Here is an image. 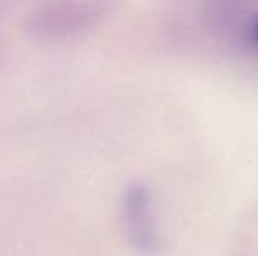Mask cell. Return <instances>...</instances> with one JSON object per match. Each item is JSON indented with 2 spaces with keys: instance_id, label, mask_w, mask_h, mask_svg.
<instances>
[{
  "instance_id": "6da1fadb",
  "label": "cell",
  "mask_w": 258,
  "mask_h": 256,
  "mask_svg": "<svg viewBox=\"0 0 258 256\" xmlns=\"http://www.w3.org/2000/svg\"><path fill=\"white\" fill-rule=\"evenodd\" d=\"M123 226L132 246L143 253L156 247V228L151 212V197L146 186L132 185L126 188L121 204Z\"/></svg>"
},
{
  "instance_id": "7a4b0ae2",
  "label": "cell",
  "mask_w": 258,
  "mask_h": 256,
  "mask_svg": "<svg viewBox=\"0 0 258 256\" xmlns=\"http://www.w3.org/2000/svg\"><path fill=\"white\" fill-rule=\"evenodd\" d=\"M249 35H251L253 44L258 48V14H256V18L253 20V23H251V32H249Z\"/></svg>"
}]
</instances>
